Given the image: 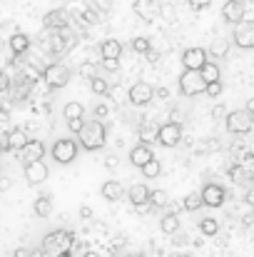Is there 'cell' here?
I'll return each mask as SVG.
<instances>
[{"mask_svg": "<svg viewBox=\"0 0 254 257\" xmlns=\"http://www.w3.org/2000/svg\"><path fill=\"white\" fill-rule=\"evenodd\" d=\"M75 247V235L65 230H55L43 237V252L48 255H60V252H73Z\"/></svg>", "mask_w": 254, "mask_h": 257, "instance_id": "obj_1", "label": "cell"}, {"mask_svg": "<svg viewBox=\"0 0 254 257\" xmlns=\"http://www.w3.org/2000/svg\"><path fill=\"white\" fill-rule=\"evenodd\" d=\"M78 135H80V145H83L85 150H100L105 145V125L100 120L85 122L83 130Z\"/></svg>", "mask_w": 254, "mask_h": 257, "instance_id": "obj_2", "label": "cell"}, {"mask_svg": "<svg viewBox=\"0 0 254 257\" xmlns=\"http://www.w3.org/2000/svg\"><path fill=\"white\" fill-rule=\"evenodd\" d=\"M204 87H207V83H204L199 70H184L179 75V92L187 95V97H194V95L204 92Z\"/></svg>", "mask_w": 254, "mask_h": 257, "instance_id": "obj_3", "label": "cell"}, {"mask_svg": "<svg viewBox=\"0 0 254 257\" xmlns=\"http://www.w3.org/2000/svg\"><path fill=\"white\" fill-rule=\"evenodd\" d=\"M50 155H53V160H55L58 165H70V163L78 158V143L70 140V138H63V140H58V143L53 145Z\"/></svg>", "mask_w": 254, "mask_h": 257, "instance_id": "obj_4", "label": "cell"}, {"mask_svg": "<svg viewBox=\"0 0 254 257\" xmlns=\"http://www.w3.org/2000/svg\"><path fill=\"white\" fill-rule=\"evenodd\" d=\"M43 78H45V83H48L50 90H60V87H65L70 83V68L63 65V63H53V65L45 68Z\"/></svg>", "mask_w": 254, "mask_h": 257, "instance_id": "obj_5", "label": "cell"}, {"mask_svg": "<svg viewBox=\"0 0 254 257\" xmlns=\"http://www.w3.org/2000/svg\"><path fill=\"white\" fill-rule=\"evenodd\" d=\"M252 125H254V115L249 112V110H234V112L227 115V130L234 133V135H244V133H249Z\"/></svg>", "mask_w": 254, "mask_h": 257, "instance_id": "obj_6", "label": "cell"}, {"mask_svg": "<svg viewBox=\"0 0 254 257\" xmlns=\"http://www.w3.org/2000/svg\"><path fill=\"white\" fill-rule=\"evenodd\" d=\"M234 45L242 48V50H252L254 48V20H242L234 25Z\"/></svg>", "mask_w": 254, "mask_h": 257, "instance_id": "obj_7", "label": "cell"}, {"mask_svg": "<svg viewBox=\"0 0 254 257\" xmlns=\"http://www.w3.org/2000/svg\"><path fill=\"white\" fill-rule=\"evenodd\" d=\"M132 10L142 23H155L160 18V3L157 0H135Z\"/></svg>", "mask_w": 254, "mask_h": 257, "instance_id": "obj_8", "label": "cell"}, {"mask_svg": "<svg viewBox=\"0 0 254 257\" xmlns=\"http://www.w3.org/2000/svg\"><path fill=\"white\" fill-rule=\"evenodd\" d=\"M152 97H155V87L150 85V83H145V80H140V83H135V85L130 87V102L137 105V107L152 102Z\"/></svg>", "mask_w": 254, "mask_h": 257, "instance_id": "obj_9", "label": "cell"}, {"mask_svg": "<svg viewBox=\"0 0 254 257\" xmlns=\"http://www.w3.org/2000/svg\"><path fill=\"white\" fill-rule=\"evenodd\" d=\"M207 60H209V55H207L204 48H187V50L182 53V65H184V70H199Z\"/></svg>", "mask_w": 254, "mask_h": 257, "instance_id": "obj_10", "label": "cell"}, {"mask_svg": "<svg viewBox=\"0 0 254 257\" xmlns=\"http://www.w3.org/2000/svg\"><path fill=\"white\" fill-rule=\"evenodd\" d=\"M157 140H160V145H165V148L179 145V140H182V127H179L177 122H165V125H160Z\"/></svg>", "mask_w": 254, "mask_h": 257, "instance_id": "obj_11", "label": "cell"}, {"mask_svg": "<svg viewBox=\"0 0 254 257\" xmlns=\"http://www.w3.org/2000/svg\"><path fill=\"white\" fill-rule=\"evenodd\" d=\"M202 202H204L207 207H219V205L224 202V187L217 185V182L204 185V187H202Z\"/></svg>", "mask_w": 254, "mask_h": 257, "instance_id": "obj_12", "label": "cell"}, {"mask_svg": "<svg viewBox=\"0 0 254 257\" xmlns=\"http://www.w3.org/2000/svg\"><path fill=\"white\" fill-rule=\"evenodd\" d=\"M222 18L229 23V25H237L244 20V3L242 0H227L222 5Z\"/></svg>", "mask_w": 254, "mask_h": 257, "instance_id": "obj_13", "label": "cell"}, {"mask_svg": "<svg viewBox=\"0 0 254 257\" xmlns=\"http://www.w3.org/2000/svg\"><path fill=\"white\" fill-rule=\"evenodd\" d=\"M43 155H45V145L40 140H28V145L18 153V158H20L23 165H28L33 160H43Z\"/></svg>", "mask_w": 254, "mask_h": 257, "instance_id": "obj_14", "label": "cell"}, {"mask_svg": "<svg viewBox=\"0 0 254 257\" xmlns=\"http://www.w3.org/2000/svg\"><path fill=\"white\" fill-rule=\"evenodd\" d=\"M155 158V153H152V148H150V143H137L132 150H130V163L135 165V168H142V165H147L150 160Z\"/></svg>", "mask_w": 254, "mask_h": 257, "instance_id": "obj_15", "label": "cell"}, {"mask_svg": "<svg viewBox=\"0 0 254 257\" xmlns=\"http://www.w3.org/2000/svg\"><path fill=\"white\" fill-rule=\"evenodd\" d=\"M48 165L43 163V160H33V163H28L25 165V180L30 182V185H40V182H45L48 180Z\"/></svg>", "mask_w": 254, "mask_h": 257, "instance_id": "obj_16", "label": "cell"}, {"mask_svg": "<svg viewBox=\"0 0 254 257\" xmlns=\"http://www.w3.org/2000/svg\"><path fill=\"white\" fill-rule=\"evenodd\" d=\"M43 25L48 30H65L68 28V10H50V13H45Z\"/></svg>", "mask_w": 254, "mask_h": 257, "instance_id": "obj_17", "label": "cell"}, {"mask_svg": "<svg viewBox=\"0 0 254 257\" xmlns=\"http://www.w3.org/2000/svg\"><path fill=\"white\" fill-rule=\"evenodd\" d=\"M125 195L130 197V202H132L135 207H145V205L150 202V195H152V190H150L147 185H140V182H137V185H132V187L125 192Z\"/></svg>", "mask_w": 254, "mask_h": 257, "instance_id": "obj_18", "label": "cell"}, {"mask_svg": "<svg viewBox=\"0 0 254 257\" xmlns=\"http://www.w3.org/2000/svg\"><path fill=\"white\" fill-rule=\"evenodd\" d=\"M100 195H102L107 202H117V200L125 195V187H122L117 180H107V182H102V187H100Z\"/></svg>", "mask_w": 254, "mask_h": 257, "instance_id": "obj_19", "label": "cell"}, {"mask_svg": "<svg viewBox=\"0 0 254 257\" xmlns=\"http://www.w3.org/2000/svg\"><path fill=\"white\" fill-rule=\"evenodd\" d=\"M122 55V43L115 40V38H107L100 43V58H112V60H120Z\"/></svg>", "mask_w": 254, "mask_h": 257, "instance_id": "obj_20", "label": "cell"}, {"mask_svg": "<svg viewBox=\"0 0 254 257\" xmlns=\"http://www.w3.org/2000/svg\"><path fill=\"white\" fill-rule=\"evenodd\" d=\"M28 140H30V138H28V133H25V130H20V127H15V130H10V133H8V143H5V145H8V150L20 153V150L28 145Z\"/></svg>", "mask_w": 254, "mask_h": 257, "instance_id": "obj_21", "label": "cell"}, {"mask_svg": "<svg viewBox=\"0 0 254 257\" xmlns=\"http://www.w3.org/2000/svg\"><path fill=\"white\" fill-rule=\"evenodd\" d=\"M28 48H30V38H28L25 33H13V35H10V50H13L15 55L28 53Z\"/></svg>", "mask_w": 254, "mask_h": 257, "instance_id": "obj_22", "label": "cell"}, {"mask_svg": "<svg viewBox=\"0 0 254 257\" xmlns=\"http://www.w3.org/2000/svg\"><path fill=\"white\" fill-rule=\"evenodd\" d=\"M227 53H229V40H224V38H214L207 48V55H212V58H224Z\"/></svg>", "mask_w": 254, "mask_h": 257, "instance_id": "obj_23", "label": "cell"}, {"mask_svg": "<svg viewBox=\"0 0 254 257\" xmlns=\"http://www.w3.org/2000/svg\"><path fill=\"white\" fill-rule=\"evenodd\" d=\"M157 133H160V125H155V122L147 120V122L140 125V133H137V135H140L142 143H150V145H152V143L157 140Z\"/></svg>", "mask_w": 254, "mask_h": 257, "instance_id": "obj_24", "label": "cell"}, {"mask_svg": "<svg viewBox=\"0 0 254 257\" xmlns=\"http://www.w3.org/2000/svg\"><path fill=\"white\" fill-rule=\"evenodd\" d=\"M33 212H35L38 217H50V212H53V200H50V195L38 197L35 205H33Z\"/></svg>", "mask_w": 254, "mask_h": 257, "instance_id": "obj_25", "label": "cell"}, {"mask_svg": "<svg viewBox=\"0 0 254 257\" xmlns=\"http://www.w3.org/2000/svg\"><path fill=\"white\" fill-rule=\"evenodd\" d=\"M160 227H162L165 235H177V232H179V217H177L174 212H167V215L160 220Z\"/></svg>", "mask_w": 254, "mask_h": 257, "instance_id": "obj_26", "label": "cell"}, {"mask_svg": "<svg viewBox=\"0 0 254 257\" xmlns=\"http://www.w3.org/2000/svg\"><path fill=\"white\" fill-rule=\"evenodd\" d=\"M199 73H202L204 83H214V80H219V65L212 63V60H207V63L199 68Z\"/></svg>", "mask_w": 254, "mask_h": 257, "instance_id": "obj_27", "label": "cell"}, {"mask_svg": "<svg viewBox=\"0 0 254 257\" xmlns=\"http://www.w3.org/2000/svg\"><path fill=\"white\" fill-rule=\"evenodd\" d=\"M199 232H202L204 237H214V235L219 232V222H217L214 217H202V220H199Z\"/></svg>", "mask_w": 254, "mask_h": 257, "instance_id": "obj_28", "label": "cell"}, {"mask_svg": "<svg viewBox=\"0 0 254 257\" xmlns=\"http://www.w3.org/2000/svg\"><path fill=\"white\" fill-rule=\"evenodd\" d=\"M204 202H202V192H189L184 200H182V207L187 210V212H194V210H199Z\"/></svg>", "mask_w": 254, "mask_h": 257, "instance_id": "obj_29", "label": "cell"}, {"mask_svg": "<svg viewBox=\"0 0 254 257\" xmlns=\"http://www.w3.org/2000/svg\"><path fill=\"white\" fill-rule=\"evenodd\" d=\"M63 115H65V120H78V117H83L85 115V107L80 105V102H68L65 107H63Z\"/></svg>", "mask_w": 254, "mask_h": 257, "instance_id": "obj_30", "label": "cell"}, {"mask_svg": "<svg viewBox=\"0 0 254 257\" xmlns=\"http://www.w3.org/2000/svg\"><path fill=\"white\" fill-rule=\"evenodd\" d=\"M83 3L92 13H97V15H105L110 10V5H112V0H83Z\"/></svg>", "mask_w": 254, "mask_h": 257, "instance_id": "obj_31", "label": "cell"}, {"mask_svg": "<svg viewBox=\"0 0 254 257\" xmlns=\"http://www.w3.org/2000/svg\"><path fill=\"white\" fill-rule=\"evenodd\" d=\"M90 87H92V92H95V95H107V92H110V85H107V80H102L100 75L90 78Z\"/></svg>", "mask_w": 254, "mask_h": 257, "instance_id": "obj_32", "label": "cell"}, {"mask_svg": "<svg viewBox=\"0 0 254 257\" xmlns=\"http://www.w3.org/2000/svg\"><path fill=\"white\" fill-rule=\"evenodd\" d=\"M140 170H142V175H145V177H160V172H162V165H160V163H157V160L152 158V160H150L147 165H142Z\"/></svg>", "mask_w": 254, "mask_h": 257, "instance_id": "obj_33", "label": "cell"}, {"mask_svg": "<svg viewBox=\"0 0 254 257\" xmlns=\"http://www.w3.org/2000/svg\"><path fill=\"white\" fill-rule=\"evenodd\" d=\"M152 45H150V40L147 38H142V35H137V38H132V50L135 53H140V55H145L147 50H150Z\"/></svg>", "mask_w": 254, "mask_h": 257, "instance_id": "obj_34", "label": "cell"}, {"mask_svg": "<svg viewBox=\"0 0 254 257\" xmlns=\"http://www.w3.org/2000/svg\"><path fill=\"white\" fill-rule=\"evenodd\" d=\"M160 18L167 20V23L174 20V5L172 3H160Z\"/></svg>", "mask_w": 254, "mask_h": 257, "instance_id": "obj_35", "label": "cell"}, {"mask_svg": "<svg viewBox=\"0 0 254 257\" xmlns=\"http://www.w3.org/2000/svg\"><path fill=\"white\" fill-rule=\"evenodd\" d=\"M150 202H152V205H167V195H165L162 190H152Z\"/></svg>", "mask_w": 254, "mask_h": 257, "instance_id": "obj_36", "label": "cell"}, {"mask_svg": "<svg viewBox=\"0 0 254 257\" xmlns=\"http://www.w3.org/2000/svg\"><path fill=\"white\" fill-rule=\"evenodd\" d=\"M204 92H207L209 97H217V95L222 92V83H219V80H214V83H207V87H204Z\"/></svg>", "mask_w": 254, "mask_h": 257, "instance_id": "obj_37", "label": "cell"}, {"mask_svg": "<svg viewBox=\"0 0 254 257\" xmlns=\"http://www.w3.org/2000/svg\"><path fill=\"white\" fill-rule=\"evenodd\" d=\"M189 3V8L192 10H204V8H209L212 5V0H187Z\"/></svg>", "mask_w": 254, "mask_h": 257, "instance_id": "obj_38", "label": "cell"}, {"mask_svg": "<svg viewBox=\"0 0 254 257\" xmlns=\"http://www.w3.org/2000/svg\"><path fill=\"white\" fill-rule=\"evenodd\" d=\"M102 68L112 73V70H117V68H120V60H112V58H102Z\"/></svg>", "mask_w": 254, "mask_h": 257, "instance_id": "obj_39", "label": "cell"}, {"mask_svg": "<svg viewBox=\"0 0 254 257\" xmlns=\"http://www.w3.org/2000/svg\"><path fill=\"white\" fill-rule=\"evenodd\" d=\"M117 165H120V158H117V155H107V158H105V168H107V170H115Z\"/></svg>", "mask_w": 254, "mask_h": 257, "instance_id": "obj_40", "label": "cell"}, {"mask_svg": "<svg viewBox=\"0 0 254 257\" xmlns=\"http://www.w3.org/2000/svg\"><path fill=\"white\" fill-rule=\"evenodd\" d=\"M83 125H85L83 117H78V120H68V127H70L73 133H80V130H83Z\"/></svg>", "mask_w": 254, "mask_h": 257, "instance_id": "obj_41", "label": "cell"}, {"mask_svg": "<svg viewBox=\"0 0 254 257\" xmlns=\"http://www.w3.org/2000/svg\"><path fill=\"white\" fill-rule=\"evenodd\" d=\"M145 58H147V60H150V63H157V60H160V53H157V50H152V48H150V50H147V53H145Z\"/></svg>", "mask_w": 254, "mask_h": 257, "instance_id": "obj_42", "label": "cell"}, {"mask_svg": "<svg viewBox=\"0 0 254 257\" xmlns=\"http://www.w3.org/2000/svg\"><path fill=\"white\" fill-rule=\"evenodd\" d=\"M80 217H83V220H92V207L83 205V207H80Z\"/></svg>", "mask_w": 254, "mask_h": 257, "instance_id": "obj_43", "label": "cell"}, {"mask_svg": "<svg viewBox=\"0 0 254 257\" xmlns=\"http://www.w3.org/2000/svg\"><path fill=\"white\" fill-rule=\"evenodd\" d=\"M10 87V80H8V75L5 73H0V92H5Z\"/></svg>", "mask_w": 254, "mask_h": 257, "instance_id": "obj_44", "label": "cell"}, {"mask_svg": "<svg viewBox=\"0 0 254 257\" xmlns=\"http://www.w3.org/2000/svg\"><path fill=\"white\" fill-rule=\"evenodd\" d=\"M13 257H33V255H30V250H28V247H18Z\"/></svg>", "mask_w": 254, "mask_h": 257, "instance_id": "obj_45", "label": "cell"}, {"mask_svg": "<svg viewBox=\"0 0 254 257\" xmlns=\"http://www.w3.org/2000/svg\"><path fill=\"white\" fill-rule=\"evenodd\" d=\"M155 95H157L160 100H165V97L169 95V90H167V87H160V90H155Z\"/></svg>", "mask_w": 254, "mask_h": 257, "instance_id": "obj_46", "label": "cell"}, {"mask_svg": "<svg viewBox=\"0 0 254 257\" xmlns=\"http://www.w3.org/2000/svg\"><path fill=\"white\" fill-rule=\"evenodd\" d=\"M95 68L92 65H83V75H87V78H95V73H92Z\"/></svg>", "mask_w": 254, "mask_h": 257, "instance_id": "obj_47", "label": "cell"}, {"mask_svg": "<svg viewBox=\"0 0 254 257\" xmlns=\"http://www.w3.org/2000/svg\"><path fill=\"white\" fill-rule=\"evenodd\" d=\"M10 185H13V182H10L8 177H0V190H10Z\"/></svg>", "mask_w": 254, "mask_h": 257, "instance_id": "obj_48", "label": "cell"}, {"mask_svg": "<svg viewBox=\"0 0 254 257\" xmlns=\"http://www.w3.org/2000/svg\"><path fill=\"white\" fill-rule=\"evenodd\" d=\"M95 115H97V120H102V117H105V115H107V110H105V107H100V105H97V110H95Z\"/></svg>", "mask_w": 254, "mask_h": 257, "instance_id": "obj_49", "label": "cell"}, {"mask_svg": "<svg viewBox=\"0 0 254 257\" xmlns=\"http://www.w3.org/2000/svg\"><path fill=\"white\" fill-rule=\"evenodd\" d=\"M244 110H249V112L254 115V97H249V100H247V107H244Z\"/></svg>", "mask_w": 254, "mask_h": 257, "instance_id": "obj_50", "label": "cell"}, {"mask_svg": "<svg viewBox=\"0 0 254 257\" xmlns=\"http://www.w3.org/2000/svg\"><path fill=\"white\" fill-rule=\"evenodd\" d=\"M247 202H252L254 205V192H247Z\"/></svg>", "mask_w": 254, "mask_h": 257, "instance_id": "obj_51", "label": "cell"}, {"mask_svg": "<svg viewBox=\"0 0 254 257\" xmlns=\"http://www.w3.org/2000/svg\"><path fill=\"white\" fill-rule=\"evenodd\" d=\"M127 257H145V255H142V252H130Z\"/></svg>", "mask_w": 254, "mask_h": 257, "instance_id": "obj_52", "label": "cell"}, {"mask_svg": "<svg viewBox=\"0 0 254 257\" xmlns=\"http://www.w3.org/2000/svg\"><path fill=\"white\" fill-rule=\"evenodd\" d=\"M85 257H100L97 252H85Z\"/></svg>", "mask_w": 254, "mask_h": 257, "instance_id": "obj_53", "label": "cell"}, {"mask_svg": "<svg viewBox=\"0 0 254 257\" xmlns=\"http://www.w3.org/2000/svg\"><path fill=\"white\" fill-rule=\"evenodd\" d=\"M55 257H73L70 252H60V255H55Z\"/></svg>", "mask_w": 254, "mask_h": 257, "instance_id": "obj_54", "label": "cell"}, {"mask_svg": "<svg viewBox=\"0 0 254 257\" xmlns=\"http://www.w3.org/2000/svg\"><path fill=\"white\" fill-rule=\"evenodd\" d=\"M172 257H189V255H184V252H177V255H172Z\"/></svg>", "mask_w": 254, "mask_h": 257, "instance_id": "obj_55", "label": "cell"}, {"mask_svg": "<svg viewBox=\"0 0 254 257\" xmlns=\"http://www.w3.org/2000/svg\"><path fill=\"white\" fill-rule=\"evenodd\" d=\"M0 153H3V143H0Z\"/></svg>", "mask_w": 254, "mask_h": 257, "instance_id": "obj_56", "label": "cell"}]
</instances>
